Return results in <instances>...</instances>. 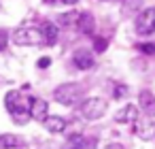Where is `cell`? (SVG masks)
Wrapping results in <instances>:
<instances>
[{
    "mask_svg": "<svg viewBox=\"0 0 155 149\" xmlns=\"http://www.w3.org/2000/svg\"><path fill=\"white\" fill-rule=\"evenodd\" d=\"M53 98L64 107H74L83 98V85L81 83H62L53 90Z\"/></svg>",
    "mask_w": 155,
    "mask_h": 149,
    "instance_id": "6da1fadb",
    "label": "cell"
},
{
    "mask_svg": "<svg viewBox=\"0 0 155 149\" xmlns=\"http://www.w3.org/2000/svg\"><path fill=\"white\" fill-rule=\"evenodd\" d=\"M106 111H108V100H106V98H98V96L85 98V100L81 102V107H79L81 117L87 119V121H96V119L104 117Z\"/></svg>",
    "mask_w": 155,
    "mask_h": 149,
    "instance_id": "7a4b0ae2",
    "label": "cell"
},
{
    "mask_svg": "<svg viewBox=\"0 0 155 149\" xmlns=\"http://www.w3.org/2000/svg\"><path fill=\"white\" fill-rule=\"evenodd\" d=\"M13 41H15V45H21V47H28V45H43V34H41V30L34 28V26H21V28L15 30Z\"/></svg>",
    "mask_w": 155,
    "mask_h": 149,
    "instance_id": "3957f363",
    "label": "cell"
},
{
    "mask_svg": "<svg viewBox=\"0 0 155 149\" xmlns=\"http://www.w3.org/2000/svg\"><path fill=\"white\" fill-rule=\"evenodd\" d=\"M134 28L140 36H149L155 32V7H149V9H142L136 19H134Z\"/></svg>",
    "mask_w": 155,
    "mask_h": 149,
    "instance_id": "277c9868",
    "label": "cell"
},
{
    "mask_svg": "<svg viewBox=\"0 0 155 149\" xmlns=\"http://www.w3.org/2000/svg\"><path fill=\"white\" fill-rule=\"evenodd\" d=\"M138 111L147 115L149 119L155 117V94L151 90H140L138 94Z\"/></svg>",
    "mask_w": 155,
    "mask_h": 149,
    "instance_id": "5b68a950",
    "label": "cell"
},
{
    "mask_svg": "<svg viewBox=\"0 0 155 149\" xmlns=\"http://www.w3.org/2000/svg\"><path fill=\"white\" fill-rule=\"evenodd\" d=\"M72 64L79 68V70H89L96 66V58L89 49H77L72 53Z\"/></svg>",
    "mask_w": 155,
    "mask_h": 149,
    "instance_id": "8992f818",
    "label": "cell"
},
{
    "mask_svg": "<svg viewBox=\"0 0 155 149\" xmlns=\"http://www.w3.org/2000/svg\"><path fill=\"white\" fill-rule=\"evenodd\" d=\"M49 115V104L43 98H32L30 100V117L34 121H45Z\"/></svg>",
    "mask_w": 155,
    "mask_h": 149,
    "instance_id": "52a82bcc",
    "label": "cell"
},
{
    "mask_svg": "<svg viewBox=\"0 0 155 149\" xmlns=\"http://www.w3.org/2000/svg\"><path fill=\"white\" fill-rule=\"evenodd\" d=\"M138 117H140V113H138L136 104H125L123 109H119L115 113V121L117 124H136Z\"/></svg>",
    "mask_w": 155,
    "mask_h": 149,
    "instance_id": "ba28073f",
    "label": "cell"
},
{
    "mask_svg": "<svg viewBox=\"0 0 155 149\" xmlns=\"http://www.w3.org/2000/svg\"><path fill=\"white\" fill-rule=\"evenodd\" d=\"M38 30H41V34H43V45H53V43L58 41L60 30H58V26H55L53 22H43V24L38 26Z\"/></svg>",
    "mask_w": 155,
    "mask_h": 149,
    "instance_id": "9c48e42d",
    "label": "cell"
},
{
    "mask_svg": "<svg viewBox=\"0 0 155 149\" xmlns=\"http://www.w3.org/2000/svg\"><path fill=\"white\" fill-rule=\"evenodd\" d=\"M77 28H79V30H81L83 34L91 36V34H94V28H96L94 15H91V13H87V11L79 13V19H77Z\"/></svg>",
    "mask_w": 155,
    "mask_h": 149,
    "instance_id": "30bf717a",
    "label": "cell"
},
{
    "mask_svg": "<svg viewBox=\"0 0 155 149\" xmlns=\"http://www.w3.org/2000/svg\"><path fill=\"white\" fill-rule=\"evenodd\" d=\"M43 126H45V130H49L51 134H60V132L66 130V119L60 117V115H47V119L43 121Z\"/></svg>",
    "mask_w": 155,
    "mask_h": 149,
    "instance_id": "8fae6325",
    "label": "cell"
},
{
    "mask_svg": "<svg viewBox=\"0 0 155 149\" xmlns=\"http://www.w3.org/2000/svg\"><path fill=\"white\" fill-rule=\"evenodd\" d=\"M0 147L2 149H19L21 138L15 136V134H0Z\"/></svg>",
    "mask_w": 155,
    "mask_h": 149,
    "instance_id": "7c38bea8",
    "label": "cell"
},
{
    "mask_svg": "<svg viewBox=\"0 0 155 149\" xmlns=\"http://www.w3.org/2000/svg\"><path fill=\"white\" fill-rule=\"evenodd\" d=\"M77 19H79V13L77 11H70V13H64L58 17V24L62 26H77Z\"/></svg>",
    "mask_w": 155,
    "mask_h": 149,
    "instance_id": "4fadbf2b",
    "label": "cell"
},
{
    "mask_svg": "<svg viewBox=\"0 0 155 149\" xmlns=\"http://www.w3.org/2000/svg\"><path fill=\"white\" fill-rule=\"evenodd\" d=\"M140 7H142V0H123V13L125 15H130L134 11H140Z\"/></svg>",
    "mask_w": 155,
    "mask_h": 149,
    "instance_id": "5bb4252c",
    "label": "cell"
},
{
    "mask_svg": "<svg viewBox=\"0 0 155 149\" xmlns=\"http://www.w3.org/2000/svg\"><path fill=\"white\" fill-rule=\"evenodd\" d=\"M83 141H85V136H81V134H72V136L66 141V147H64V149H79V147L83 145Z\"/></svg>",
    "mask_w": 155,
    "mask_h": 149,
    "instance_id": "9a60e30c",
    "label": "cell"
},
{
    "mask_svg": "<svg viewBox=\"0 0 155 149\" xmlns=\"http://www.w3.org/2000/svg\"><path fill=\"white\" fill-rule=\"evenodd\" d=\"M153 126H151V121H144V126L142 124H136V136H142V138H151V130Z\"/></svg>",
    "mask_w": 155,
    "mask_h": 149,
    "instance_id": "2e32d148",
    "label": "cell"
},
{
    "mask_svg": "<svg viewBox=\"0 0 155 149\" xmlns=\"http://www.w3.org/2000/svg\"><path fill=\"white\" fill-rule=\"evenodd\" d=\"M125 94H127V85H121V83H119V85H115V92H113V98H117V100H119V98H123Z\"/></svg>",
    "mask_w": 155,
    "mask_h": 149,
    "instance_id": "e0dca14e",
    "label": "cell"
},
{
    "mask_svg": "<svg viewBox=\"0 0 155 149\" xmlns=\"http://www.w3.org/2000/svg\"><path fill=\"white\" fill-rule=\"evenodd\" d=\"M104 49H106V39H96V41H94V51L102 53Z\"/></svg>",
    "mask_w": 155,
    "mask_h": 149,
    "instance_id": "ac0fdd59",
    "label": "cell"
},
{
    "mask_svg": "<svg viewBox=\"0 0 155 149\" xmlns=\"http://www.w3.org/2000/svg\"><path fill=\"white\" fill-rule=\"evenodd\" d=\"M79 149H98V141L96 138H85Z\"/></svg>",
    "mask_w": 155,
    "mask_h": 149,
    "instance_id": "d6986e66",
    "label": "cell"
},
{
    "mask_svg": "<svg viewBox=\"0 0 155 149\" xmlns=\"http://www.w3.org/2000/svg\"><path fill=\"white\" fill-rule=\"evenodd\" d=\"M7 43H9V32L7 30H0V51L7 49Z\"/></svg>",
    "mask_w": 155,
    "mask_h": 149,
    "instance_id": "ffe728a7",
    "label": "cell"
},
{
    "mask_svg": "<svg viewBox=\"0 0 155 149\" xmlns=\"http://www.w3.org/2000/svg\"><path fill=\"white\" fill-rule=\"evenodd\" d=\"M49 64H51V60H49V58H41V60H38V68H47Z\"/></svg>",
    "mask_w": 155,
    "mask_h": 149,
    "instance_id": "44dd1931",
    "label": "cell"
},
{
    "mask_svg": "<svg viewBox=\"0 0 155 149\" xmlns=\"http://www.w3.org/2000/svg\"><path fill=\"white\" fill-rule=\"evenodd\" d=\"M58 2H62V5H77L79 0H58Z\"/></svg>",
    "mask_w": 155,
    "mask_h": 149,
    "instance_id": "7402d4cb",
    "label": "cell"
},
{
    "mask_svg": "<svg viewBox=\"0 0 155 149\" xmlns=\"http://www.w3.org/2000/svg\"><path fill=\"white\" fill-rule=\"evenodd\" d=\"M106 149H123V147H121V145H119V143H110V145H108V147H106Z\"/></svg>",
    "mask_w": 155,
    "mask_h": 149,
    "instance_id": "603a6c76",
    "label": "cell"
},
{
    "mask_svg": "<svg viewBox=\"0 0 155 149\" xmlns=\"http://www.w3.org/2000/svg\"><path fill=\"white\" fill-rule=\"evenodd\" d=\"M153 47H155V41H153Z\"/></svg>",
    "mask_w": 155,
    "mask_h": 149,
    "instance_id": "cb8c5ba5",
    "label": "cell"
},
{
    "mask_svg": "<svg viewBox=\"0 0 155 149\" xmlns=\"http://www.w3.org/2000/svg\"><path fill=\"white\" fill-rule=\"evenodd\" d=\"M153 136H155V132H153Z\"/></svg>",
    "mask_w": 155,
    "mask_h": 149,
    "instance_id": "d4e9b609",
    "label": "cell"
},
{
    "mask_svg": "<svg viewBox=\"0 0 155 149\" xmlns=\"http://www.w3.org/2000/svg\"><path fill=\"white\" fill-rule=\"evenodd\" d=\"M115 2H117V0H115Z\"/></svg>",
    "mask_w": 155,
    "mask_h": 149,
    "instance_id": "484cf974",
    "label": "cell"
}]
</instances>
